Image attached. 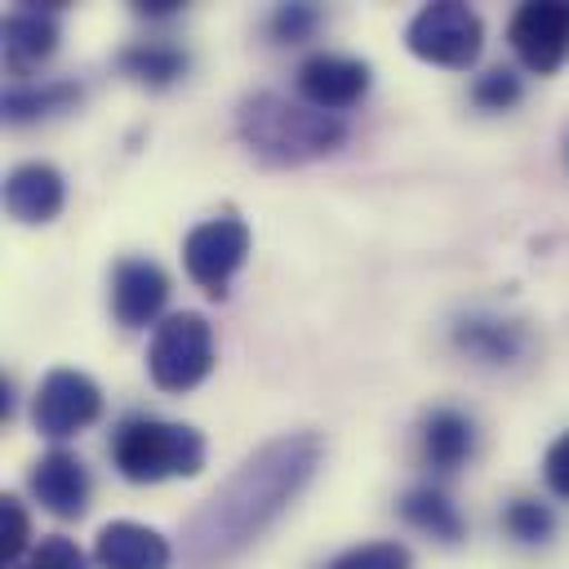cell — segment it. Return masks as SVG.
Instances as JSON below:
<instances>
[{
	"instance_id": "14",
	"label": "cell",
	"mask_w": 569,
	"mask_h": 569,
	"mask_svg": "<svg viewBox=\"0 0 569 569\" xmlns=\"http://www.w3.org/2000/svg\"><path fill=\"white\" fill-rule=\"evenodd\" d=\"M53 9L58 4H18L4 13V58L9 67L18 71V80L40 67L53 49H58V22H53Z\"/></svg>"
},
{
	"instance_id": "18",
	"label": "cell",
	"mask_w": 569,
	"mask_h": 569,
	"mask_svg": "<svg viewBox=\"0 0 569 569\" xmlns=\"http://www.w3.org/2000/svg\"><path fill=\"white\" fill-rule=\"evenodd\" d=\"M400 516H405L413 529H422V533H431V538H440V542H458V538L467 533L458 507H453L436 485L409 489V493L400 498Z\"/></svg>"
},
{
	"instance_id": "5",
	"label": "cell",
	"mask_w": 569,
	"mask_h": 569,
	"mask_svg": "<svg viewBox=\"0 0 569 569\" xmlns=\"http://www.w3.org/2000/svg\"><path fill=\"white\" fill-rule=\"evenodd\" d=\"M405 44L413 58L431 62V67H449V71H467L480 58L485 44V22L471 4L462 0H431L422 4L409 27H405Z\"/></svg>"
},
{
	"instance_id": "11",
	"label": "cell",
	"mask_w": 569,
	"mask_h": 569,
	"mask_svg": "<svg viewBox=\"0 0 569 569\" xmlns=\"http://www.w3.org/2000/svg\"><path fill=\"white\" fill-rule=\"evenodd\" d=\"M27 485H31L36 502H40L49 516H58V520H76V516H84V507H89V489H93L89 467H84L71 449H49V453L31 467Z\"/></svg>"
},
{
	"instance_id": "24",
	"label": "cell",
	"mask_w": 569,
	"mask_h": 569,
	"mask_svg": "<svg viewBox=\"0 0 569 569\" xmlns=\"http://www.w3.org/2000/svg\"><path fill=\"white\" fill-rule=\"evenodd\" d=\"M471 98H476V107H485V111H507V107L520 102V76H516L511 67H493V71L476 76Z\"/></svg>"
},
{
	"instance_id": "28",
	"label": "cell",
	"mask_w": 569,
	"mask_h": 569,
	"mask_svg": "<svg viewBox=\"0 0 569 569\" xmlns=\"http://www.w3.org/2000/svg\"><path fill=\"white\" fill-rule=\"evenodd\" d=\"M13 413V387H9V378H0V418H9Z\"/></svg>"
},
{
	"instance_id": "21",
	"label": "cell",
	"mask_w": 569,
	"mask_h": 569,
	"mask_svg": "<svg viewBox=\"0 0 569 569\" xmlns=\"http://www.w3.org/2000/svg\"><path fill=\"white\" fill-rule=\"evenodd\" d=\"M31 551V516L22 507V498L0 493V560L4 569H18Z\"/></svg>"
},
{
	"instance_id": "9",
	"label": "cell",
	"mask_w": 569,
	"mask_h": 569,
	"mask_svg": "<svg viewBox=\"0 0 569 569\" xmlns=\"http://www.w3.org/2000/svg\"><path fill=\"white\" fill-rule=\"evenodd\" d=\"M369 80H373V71H369L365 58L311 53V58L298 67V76H293V89H298V98H302L307 107L338 116V111L356 107V102L369 93Z\"/></svg>"
},
{
	"instance_id": "27",
	"label": "cell",
	"mask_w": 569,
	"mask_h": 569,
	"mask_svg": "<svg viewBox=\"0 0 569 569\" xmlns=\"http://www.w3.org/2000/svg\"><path fill=\"white\" fill-rule=\"evenodd\" d=\"M178 9H182V0H138L133 4V13H142V18H169Z\"/></svg>"
},
{
	"instance_id": "10",
	"label": "cell",
	"mask_w": 569,
	"mask_h": 569,
	"mask_svg": "<svg viewBox=\"0 0 569 569\" xmlns=\"http://www.w3.org/2000/svg\"><path fill=\"white\" fill-rule=\"evenodd\" d=\"M169 302V276L151 258H120L111 271V311L124 329L151 325Z\"/></svg>"
},
{
	"instance_id": "13",
	"label": "cell",
	"mask_w": 569,
	"mask_h": 569,
	"mask_svg": "<svg viewBox=\"0 0 569 569\" xmlns=\"http://www.w3.org/2000/svg\"><path fill=\"white\" fill-rule=\"evenodd\" d=\"M62 200H67V182L49 160L13 164L9 178H4V209L18 222H31V227L53 222L62 213Z\"/></svg>"
},
{
	"instance_id": "16",
	"label": "cell",
	"mask_w": 569,
	"mask_h": 569,
	"mask_svg": "<svg viewBox=\"0 0 569 569\" xmlns=\"http://www.w3.org/2000/svg\"><path fill=\"white\" fill-rule=\"evenodd\" d=\"M80 102V84L76 80H13L4 89V120L9 124H31V120H44V116H58V111H71Z\"/></svg>"
},
{
	"instance_id": "8",
	"label": "cell",
	"mask_w": 569,
	"mask_h": 569,
	"mask_svg": "<svg viewBox=\"0 0 569 569\" xmlns=\"http://www.w3.org/2000/svg\"><path fill=\"white\" fill-rule=\"evenodd\" d=\"M507 40L533 76H551L569 58V0H529L511 13Z\"/></svg>"
},
{
	"instance_id": "12",
	"label": "cell",
	"mask_w": 569,
	"mask_h": 569,
	"mask_svg": "<svg viewBox=\"0 0 569 569\" xmlns=\"http://www.w3.org/2000/svg\"><path fill=\"white\" fill-rule=\"evenodd\" d=\"M169 560H173L169 538L138 520H111L93 538L98 569H169Z\"/></svg>"
},
{
	"instance_id": "25",
	"label": "cell",
	"mask_w": 569,
	"mask_h": 569,
	"mask_svg": "<svg viewBox=\"0 0 569 569\" xmlns=\"http://www.w3.org/2000/svg\"><path fill=\"white\" fill-rule=\"evenodd\" d=\"M316 27H320V9H316L311 0L276 4V13H271V36H276V40H284V44H298V40H307Z\"/></svg>"
},
{
	"instance_id": "19",
	"label": "cell",
	"mask_w": 569,
	"mask_h": 569,
	"mask_svg": "<svg viewBox=\"0 0 569 569\" xmlns=\"http://www.w3.org/2000/svg\"><path fill=\"white\" fill-rule=\"evenodd\" d=\"M453 342H458L462 351L489 360V365H507V360H516V351H520V329L507 325V320L471 316V320H462V325L453 329Z\"/></svg>"
},
{
	"instance_id": "2",
	"label": "cell",
	"mask_w": 569,
	"mask_h": 569,
	"mask_svg": "<svg viewBox=\"0 0 569 569\" xmlns=\"http://www.w3.org/2000/svg\"><path fill=\"white\" fill-rule=\"evenodd\" d=\"M240 142L267 164H307L347 142V124L307 102H289L284 93H253L236 111Z\"/></svg>"
},
{
	"instance_id": "26",
	"label": "cell",
	"mask_w": 569,
	"mask_h": 569,
	"mask_svg": "<svg viewBox=\"0 0 569 569\" xmlns=\"http://www.w3.org/2000/svg\"><path fill=\"white\" fill-rule=\"evenodd\" d=\"M542 480H547V489L556 498L569 502V431L547 445V453H542Z\"/></svg>"
},
{
	"instance_id": "7",
	"label": "cell",
	"mask_w": 569,
	"mask_h": 569,
	"mask_svg": "<svg viewBox=\"0 0 569 569\" xmlns=\"http://www.w3.org/2000/svg\"><path fill=\"white\" fill-rule=\"evenodd\" d=\"M98 413H102V391L80 369H49L31 400V422L49 440H67L84 431L89 422H98Z\"/></svg>"
},
{
	"instance_id": "23",
	"label": "cell",
	"mask_w": 569,
	"mask_h": 569,
	"mask_svg": "<svg viewBox=\"0 0 569 569\" xmlns=\"http://www.w3.org/2000/svg\"><path fill=\"white\" fill-rule=\"evenodd\" d=\"M18 569H89V556L76 547V538L49 533V538H40V542L27 551V560H22Z\"/></svg>"
},
{
	"instance_id": "15",
	"label": "cell",
	"mask_w": 569,
	"mask_h": 569,
	"mask_svg": "<svg viewBox=\"0 0 569 569\" xmlns=\"http://www.w3.org/2000/svg\"><path fill=\"white\" fill-rule=\"evenodd\" d=\"M476 449V427L458 409H431L422 422V453L431 471H458Z\"/></svg>"
},
{
	"instance_id": "17",
	"label": "cell",
	"mask_w": 569,
	"mask_h": 569,
	"mask_svg": "<svg viewBox=\"0 0 569 569\" xmlns=\"http://www.w3.org/2000/svg\"><path fill=\"white\" fill-rule=\"evenodd\" d=\"M116 62H120V71L133 76L138 84L164 89V84H173V80L187 76V62H191V58H187L178 44H169V40H142V44L120 49Z\"/></svg>"
},
{
	"instance_id": "4",
	"label": "cell",
	"mask_w": 569,
	"mask_h": 569,
	"mask_svg": "<svg viewBox=\"0 0 569 569\" xmlns=\"http://www.w3.org/2000/svg\"><path fill=\"white\" fill-rule=\"evenodd\" d=\"M213 369V329L200 311H173L156 325L147 347V373L160 391H191Z\"/></svg>"
},
{
	"instance_id": "20",
	"label": "cell",
	"mask_w": 569,
	"mask_h": 569,
	"mask_svg": "<svg viewBox=\"0 0 569 569\" xmlns=\"http://www.w3.org/2000/svg\"><path fill=\"white\" fill-rule=\"evenodd\" d=\"M502 529L516 538V542H547L551 538V529H556V516H551V507L547 502H538V498H511L507 507H502Z\"/></svg>"
},
{
	"instance_id": "3",
	"label": "cell",
	"mask_w": 569,
	"mask_h": 569,
	"mask_svg": "<svg viewBox=\"0 0 569 569\" xmlns=\"http://www.w3.org/2000/svg\"><path fill=\"white\" fill-rule=\"evenodd\" d=\"M111 462L129 485L187 480L204 471V436L187 422L133 413L111 431Z\"/></svg>"
},
{
	"instance_id": "6",
	"label": "cell",
	"mask_w": 569,
	"mask_h": 569,
	"mask_svg": "<svg viewBox=\"0 0 569 569\" xmlns=\"http://www.w3.org/2000/svg\"><path fill=\"white\" fill-rule=\"evenodd\" d=\"M249 227L231 213L222 218H204L200 227L187 231L182 240V262H187V276L209 293V298H227L231 289V276L244 267L249 258Z\"/></svg>"
},
{
	"instance_id": "1",
	"label": "cell",
	"mask_w": 569,
	"mask_h": 569,
	"mask_svg": "<svg viewBox=\"0 0 569 569\" xmlns=\"http://www.w3.org/2000/svg\"><path fill=\"white\" fill-rule=\"evenodd\" d=\"M320 453L325 445L316 431H284L258 445L187 520L182 529L187 569H218L236 560L249 542H258L311 485Z\"/></svg>"
},
{
	"instance_id": "22",
	"label": "cell",
	"mask_w": 569,
	"mask_h": 569,
	"mask_svg": "<svg viewBox=\"0 0 569 569\" xmlns=\"http://www.w3.org/2000/svg\"><path fill=\"white\" fill-rule=\"evenodd\" d=\"M325 569H413V556L400 542H360L333 556Z\"/></svg>"
}]
</instances>
